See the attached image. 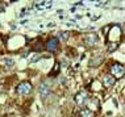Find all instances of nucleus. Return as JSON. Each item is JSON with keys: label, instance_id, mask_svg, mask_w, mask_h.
<instances>
[{"label": "nucleus", "instance_id": "f8f14e48", "mask_svg": "<svg viewBox=\"0 0 125 117\" xmlns=\"http://www.w3.org/2000/svg\"><path fill=\"white\" fill-rule=\"evenodd\" d=\"M5 63L8 65V67H12V66L15 65V62H13L12 59H5Z\"/></svg>", "mask_w": 125, "mask_h": 117}, {"label": "nucleus", "instance_id": "6e6552de", "mask_svg": "<svg viewBox=\"0 0 125 117\" xmlns=\"http://www.w3.org/2000/svg\"><path fill=\"white\" fill-rule=\"evenodd\" d=\"M86 42L88 43L90 46H92V45H95V43L97 42V37H96V34H90L88 37L86 38Z\"/></svg>", "mask_w": 125, "mask_h": 117}, {"label": "nucleus", "instance_id": "0eeeda50", "mask_svg": "<svg viewBox=\"0 0 125 117\" xmlns=\"http://www.w3.org/2000/svg\"><path fill=\"white\" fill-rule=\"evenodd\" d=\"M103 82H104V84H105L107 87H111V86H113L115 83H116V79H115L112 75H105L104 79H103Z\"/></svg>", "mask_w": 125, "mask_h": 117}, {"label": "nucleus", "instance_id": "1a4fd4ad", "mask_svg": "<svg viewBox=\"0 0 125 117\" xmlns=\"http://www.w3.org/2000/svg\"><path fill=\"white\" fill-rule=\"evenodd\" d=\"M103 59H104V58H103V55H100L97 59H96V58H94L92 61L90 62V66H91V67H97V66H99L100 63L103 62Z\"/></svg>", "mask_w": 125, "mask_h": 117}, {"label": "nucleus", "instance_id": "f03ea898", "mask_svg": "<svg viewBox=\"0 0 125 117\" xmlns=\"http://www.w3.org/2000/svg\"><path fill=\"white\" fill-rule=\"evenodd\" d=\"M74 100H75L76 105L83 107V105L87 104V101H88V93H87L86 91H80V92H78L76 95H75Z\"/></svg>", "mask_w": 125, "mask_h": 117}, {"label": "nucleus", "instance_id": "20e7f679", "mask_svg": "<svg viewBox=\"0 0 125 117\" xmlns=\"http://www.w3.org/2000/svg\"><path fill=\"white\" fill-rule=\"evenodd\" d=\"M111 72H112L113 78H121V76L125 74V68L120 65V63H113V65L111 66Z\"/></svg>", "mask_w": 125, "mask_h": 117}, {"label": "nucleus", "instance_id": "423d86ee", "mask_svg": "<svg viewBox=\"0 0 125 117\" xmlns=\"http://www.w3.org/2000/svg\"><path fill=\"white\" fill-rule=\"evenodd\" d=\"M79 115H80V117H95L94 111H91L88 108H82L79 112Z\"/></svg>", "mask_w": 125, "mask_h": 117}, {"label": "nucleus", "instance_id": "7ed1b4c3", "mask_svg": "<svg viewBox=\"0 0 125 117\" xmlns=\"http://www.w3.org/2000/svg\"><path fill=\"white\" fill-rule=\"evenodd\" d=\"M58 46H59V41H58V38H55V37L49 38L45 43V49L50 53L57 51V50H58Z\"/></svg>", "mask_w": 125, "mask_h": 117}, {"label": "nucleus", "instance_id": "f257e3e1", "mask_svg": "<svg viewBox=\"0 0 125 117\" xmlns=\"http://www.w3.org/2000/svg\"><path fill=\"white\" fill-rule=\"evenodd\" d=\"M32 83L28 82V80H25V82H21L17 87V92L20 93V95H29L30 92H32Z\"/></svg>", "mask_w": 125, "mask_h": 117}, {"label": "nucleus", "instance_id": "9d476101", "mask_svg": "<svg viewBox=\"0 0 125 117\" xmlns=\"http://www.w3.org/2000/svg\"><path fill=\"white\" fill-rule=\"evenodd\" d=\"M59 37H61V39L66 41V39L69 38V33H67V32H61V33H59Z\"/></svg>", "mask_w": 125, "mask_h": 117}, {"label": "nucleus", "instance_id": "9b49d317", "mask_svg": "<svg viewBox=\"0 0 125 117\" xmlns=\"http://www.w3.org/2000/svg\"><path fill=\"white\" fill-rule=\"evenodd\" d=\"M58 72H59V67H58V65H55V70H52V72H50V76H53V75H58Z\"/></svg>", "mask_w": 125, "mask_h": 117}, {"label": "nucleus", "instance_id": "39448f33", "mask_svg": "<svg viewBox=\"0 0 125 117\" xmlns=\"http://www.w3.org/2000/svg\"><path fill=\"white\" fill-rule=\"evenodd\" d=\"M40 93H41L42 98H48V96L52 93V88L48 83H42L41 87H40Z\"/></svg>", "mask_w": 125, "mask_h": 117}, {"label": "nucleus", "instance_id": "ddd939ff", "mask_svg": "<svg viewBox=\"0 0 125 117\" xmlns=\"http://www.w3.org/2000/svg\"><path fill=\"white\" fill-rule=\"evenodd\" d=\"M124 29H125V25H124Z\"/></svg>", "mask_w": 125, "mask_h": 117}]
</instances>
